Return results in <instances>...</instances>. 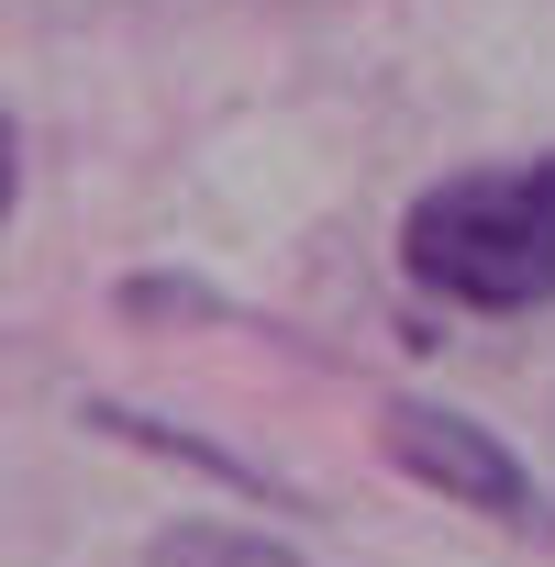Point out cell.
I'll use <instances>...</instances> for the list:
<instances>
[{"label": "cell", "mask_w": 555, "mask_h": 567, "mask_svg": "<svg viewBox=\"0 0 555 567\" xmlns=\"http://www.w3.org/2000/svg\"><path fill=\"white\" fill-rule=\"evenodd\" d=\"M400 267L455 312H544L555 301V156L467 167L411 200Z\"/></svg>", "instance_id": "1"}, {"label": "cell", "mask_w": 555, "mask_h": 567, "mask_svg": "<svg viewBox=\"0 0 555 567\" xmlns=\"http://www.w3.org/2000/svg\"><path fill=\"white\" fill-rule=\"evenodd\" d=\"M12 200H23V134L0 123V223H12Z\"/></svg>", "instance_id": "3"}, {"label": "cell", "mask_w": 555, "mask_h": 567, "mask_svg": "<svg viewBox=\"0 0 555 567\" xmlns=\"http://www.w3.org/2000/svg\"><path fill=\"white\" fill-rule=\"evenodd\" d=\"M378 445H389V467H411V478L444 489L455 512H489V523H533V512H544L533 467H522L489 423H467V412H444V401H389V412H378Z\"/></svg>", "instance_id": "2"}]
</instances>
